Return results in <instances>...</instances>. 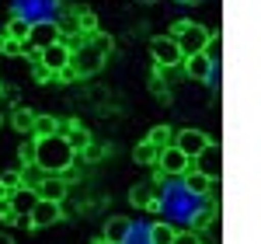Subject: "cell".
Returning a JSON list of instances; mask_svg holds the SVG:
<instances>
[{"label":"cell","mask_w":261,"mask_h":244,"mask_svg":"<svg viewBox=\"0 0 261 244\" xmlns=\"http://www.w3.org/2000/svg\"><path fill=\"white\" fill-rule=\"evenodd\" d=\"M205 209V199H195L192 192H185L181 178H164V192L157 196V213H164V224L171 227H185V224H195Z\"/></svg>","instance_id":"6da1fadb"},{"label":"cell","mask_w":261,"mask_h":244,"mask_svg":"<svg viewBox=\"0 0 261 244\" xmlns=\"http://www.w3.org/2000/svg\"><path fill=\"white\" fill-rule=\"evenodd\" d=\"M73 161H77V154H73V147L63 140L60 133L35 140V167L42 175H56L60 178L66 167H73Z\"/></svg>","instance_id":"7a4b0ae2"},{"label":"cell","mask_w":261,"mask_h":244,"mask_svg":"<svg viewBox=\"0 0 261 244\" xmlns=\"http://www.w3.org/2000/svg\"><path fill=\"white\" fill-rule=\"evenodd\" d=\"M171 39L178 42L181 56H199V53H205L213 32H209L205 25H199V21H178V25L171 28Z\"/></svg>","instance_id":"3957f363"},{"label":"cell","mask_w":261,"mask_h":244,"mask_svg":"<svg viewBox=\"0 0 261 244\" xmlns=\"http://www.w3.org/2000/svg\"><path fill=\"white\" fill-rule=\"evenodd\" d=\"M192 171H199L202 178H209V182H220L223 178V147L216 140L205 143V150H202L199 157H192Z\"/></svg>","instance_id":"277c9868"},{"label":"cell","mask_w":261,"mask_h":244,"mask_svg":"<svg viewBox=\"0 0 261 244\" xmlns=\"http://www.w3.org/2000/svg\"><path fill=\"white\" fill-rule=\"evenodd\" d=\"M70 66H73V74H77V77H91V74H98L101 66H105V56H101L91 42H84L81 49H73Z\"/></svg>","instance_id":"5b68a950"},{"label":"cell","mask_w":261,"mask_h":244,"mask_svg":"<svg viewBox=\"0 0 261 244\" xmlns=\"http://www.w3.org/2000/svg\"><path fill=\"white\" fill-rule=\"evenodd\" d=\"M157 171H161V178H181L185 171H192V161L171 143V147H164L161 157H157Z\"/></svg>","instance_id":"8992f818"},{"label":"cell","mask_w":261,"mask_h":244,"mask_svg":"<svg viewBox=\"0 0 261 244\" xmlns=\"http://www.w3.org/2000/svg\"><path fill=\"white\" fill-rule=\"evenodd\" d=\"M56 0H14V14L24 18L28 25H35V21H53L56 14Z\"/></svg>","instance_id":"52a82bcc"},{"label":"cell","mask_w":261,"mask_h":244,"mask_svg":"<svg viewBox=\"0 0 261 244\" xmlns=\"http://www.w3.org/2000/svg\"><path fill=\"white\" fill-rule=\"evenodd\" d=\"M53 42H60V25H56V21H35L32 32H28V39H24V49L42 53V49H49Z\"/></svg>","instance_id":"ba28073f"},{"label":"cell","mask_w":261,"mask_h":244,"mask_svg":"<svg viewBox=\"0 0 261 244\" xmlns=\"http://www.w3.org/2000/svg\"><path fill=\"white\" fill-rule=\"evenodd\" d=\"M150 53H153V60H157V66H181L185 63V56H181L178 42L171 39V35H157V39L150 42Z\"/></svg>","instance_id":"9c48e42d"},{"label":"cell","mask_w":261,"mask_h":244,"mask_svg":"<svg viewBox=\"0 0 261 244\" xmlns=\"http://www.w3.org/2000/svg\"><path fill=\"white\" fill-rule=\"evenodd\" d=\"M70 56H73V49L60 39V42H53L49 49H42V53H39V63L49 70V74H53V77H56V74H63V70L70 66Z\"/></svg>","instance_id":"30bf717a"},{"label":"cell","mask_w":261,"mask_h":244,"mask_svg":"<svg viewBox=\"0 0 261 244\" xmlns=\"http://www.w3.org/2000/svg\"><path fill=\"white\" fill-rule=\"evenodd\" d=\"M60 220H63V209H60V203L39 199V203H35V209L28 213V230H45V227L60 224Z\"/></svg>","instance_id":"8fae6325"},{"label":"cell","mask_w":261,"mask_h":244,"mask_svg":"<svg viewBox=\"0 0 261 244\" xmlns=\"http://www.w3.org/2000/svg\"><path fill=\"white\" fill-rule=\"evenodd\" d=\"M185 74H188V81L195 84H205V81H216V74H220V66H213V60L205 56V53H199V56H185Z\"/></svg>","instance_id":"7c38bea8"},{"label":"cell","mask_w":261,"mask_h":244,"mask_svg":"<svg viewBox=\"0 0 261 244\" xmlns=\"http://www.w3.org/2000/svg\"><path fill=\"white\" fill-rule=\"evenodd\" d=\"M205 143H209V136H205L202 129H181V133H174V147H178L188 161L199 157L202 150H205Z\"/></svg>","instance_id":"4fadbf2b"},{"label":"cell","mask_w":261,"mask_h":244,"mask_svg":"<svg viewBox=\"0 0 261 244\" xmlns=\"http://www.w3.org/2000/svg\"><path fill=\"white\" fill-rule=\"evenodd\" d=\"M181 185H185V192H192L195 199H209V196H213V185H220V182L202 178L199 171H185V175H181Z\"/></svg>","instance_id":"5bb4252c"},{"label":"cell","mask_w":261,"mask_h":244,"mask_svg":"<svg viewBox=\"0 0 261 244\" xmlns=\"http://www.w3.org/2000/svg\"><path fill=\"white\" fill-rule=\"evenodd\" d=\"M66 188H70V185L63 182V178H56V175H45V178L39 182V188H35V192H39V199L63 203V199H66Z\"/></svg>","instance_id":"9a60e30c"},{"label":"cell","mask_w":261,"mask_h":244,"mask_svg":"<svg viewBox=\"0 0 261 244\" xmlns=\"http://www.w3.org/2000/svg\"><path fill=\"white\" fill-rule=\"evenodd\" d=\"M35 203H39V192H35V188H24V185H21V188H14V192H11L14 220H18V216H28V213L35 209Z\"/></svg>","instance_id":"2e32d148"},{"label":"cell","mask_w":261,"mask_h":244,"mask_svg":"<svg viewBox=\"0 0 261 244\" xmlns=\"http://www.w3.org/2000/svg\"><path fill=\"white\" fill-rule=\"evenodd\" d=\"M60 136H63V140H66V143H70V147H73V154H81L84 147L91 143V133L84 129L81 122H66V129H63Z\"/></svg>","instance_id":"e0dca14e"},{"label":"cell","mask_w":261,"mask_h":244,"mask_svg":"<svg viewBox=\"0 0 261 244\" xmlns=\"http://www.w3.org/2000/svg\"><path fill=\"white\" fill-rule=\"evenodd\" d=\"M129 227H133V220H129V216H112V220L105 224V241L122 244L125 237H129Z\"/></svg>","instance_id":"ac0fdd59"},{"label":"cell","mask_w":261,"mask_h":244,"mask_svg":"<svg viewBox=\"0 0 261 244\" xmlns=\"http://www.w3.org/2000/svg\"><path fill=\"white\" fill-rule=\"evenodd\" d=\"M153 199H157V188H153L150 182H140V185H133V188H129V203L140 206V209H150Z\"/></svg>","instance_id":"d6986e66"},{"label":"cell","mask_w":261,"mask_h":244,"mask_svg":"<svg viewBox=\"0 0 261 244\" xmlns=\"http://www.w3.org/2000/svg\"><path fill=\"white\" fill-rule=\"evenodd\" d=\"M35 115H39V112H32V108H24V105H18V108L11 112V126H14L18 133H24V136H32V126H35Z\"/></svg>","instance_id":"ffe728a7"},{"label":"cell","mask_w":261,"mask_h":244,"mask_svg":"<svg viewBox=\"0 0 261 244\" xmlns=\"http://www.w3.org/2000/svg\"><path fill=\"white\" fill-rule=\"evenodd\" d=\"M157 157H161V150H157L150 140H143V143H136V147H133V161L143 164V167H153V164H157Z\"/></svg>","instance_id":"44dd1931"},{"label":"cell","mask_w":261,"mask_h":244,"mask_svg":"<svg viewBox=\"0 0 261 244\" xmlns=\"http://www.w3.org/2000/svg\"><path fill=\"white\" fill-rule=\"evenodd\" d=\"M174 227L171 224H164V220H153L150 224V244H174Z\"/></svg>","instance_id":"7402d4cb"},{"label":"cell","mask_w":261,"mask_h":244,"mask_svg":"<svg viewBox=\"0 0 261 244\" xmlns=\"http://www.w3.org/2000/svg\"><path fill=\"white\" fill-rule=\"evenodd\" d=\"M28 32H32V25L24 18H18V14H11V21H7V28H4V35L11 42H24L28 39Z\"/></svg>","instance_id":"603a6c76"},{"label":"cell","mask_w":261,"mask_h":244,"mask_svg":"<svg viewBox=\"0 0 261 244\" xmlns=\"http://www.w3.org/2000/svg\"><path fill=\"white\" fill-rule=\"evenodd\" d=\"M53 133H60V122L53 119V115H35L32 136H35V140H42V136H53Z\"/></svg>","instance_id":"cb8c5ba5"},{"label":"cell","mask_w":261,"mask_h":244,"mask_svg":"<svg viewBox=\"0 0 261 244\" xmlns=\"http://www.w3.org/2000/svg\"><path fill=\"white\" fill-rule=\"evenodd\" d=\"M146 140L153 143L157 150H164V147H171V143H174V133H171V126H153Z\"/></svg>","instance_id":"d4e9b609"},{"label":"cell","mask_w":261,"mask_h":244,"mask_svg":"<svg viewBox=\"0 0 261 244\" xmlns=\"http://www.w3.org/2000/svg\"><path fill=\"white\" fill-rule=\"evenodd\" d=\"M122 244H150V224H133L129 227V237Z\"/></svg>","instance_id":"484cf974"},{"label":"cell","mask_w":261,"mask_h":244,"mask_svg":"<svg viewBox=\"0 0 261 244\" xmlns=\"http://www.w3.org/2000/svg\"><path fill=\"white\" fill-rule=\"evenodd\" d=\"M77 28H81L84 35H94V32H98V18H94V11H77Z\"/></svg>","instance_id":"4316f807"},{"label":"cell","mask_w":261,"mask_h":244,"mask_svg":"<svg viewBox=\"0 0 261 244\" xmlns=\"http://www.w3.org/2000/svg\"><path fill=\"white\" fill-rule=\"evenodd\" d=\"M18 161H21V167H32V164H35V136L18 147Z\"/></svg>","instance_id":"83f0119b"},{"label":"cell","mask_w":261,"mask_h":244,"mask_svg":"<svg viewBox=\"0 0 261 244\" xmlns=\"http://www.w3.org/2000/svg\"><path fill=\"white\" fill-rule=\"evenodd\" d=\"M81 154H84V161H87V164H98L101 157H105V143H94V140H91Z\"/></svg>","instance_id":"f1b7e54d"},{"label":"cell","mask_w":261,"mask_h":244,"mask_svg":"<svg viewBox=\"0 0 261 244\" xmlns=\"http://www.w3.org/2000/svg\"><path fill=\"white\" fill-rule=\"evenodd\" d=\"M0 220L7 224V220H14V206H11V192H4L0 188Z\"/></svg>","instance_id":"f546056e"},{"label":"cell","mask_w":261,"mask_h":244,"mask_svg":"<svg viewBox=\"0 0 261 244\" xmlns=\"http://www.w3.org/2000/svg\"><path fill=\"white\" fill-rule=\"evenodd\" d=\"M0 188H4V192H14V188H21V171H7V175L0 178Z\"/></svg>","instance_id":"4dcf8cb0"},{"label":"cell","mask_w":261,"mask_h":244,"mask_svg":"<svg viewBox=\"0 0 261 244\" xmlns=\"http://www.w3.org/2000/svg\"><path fill=\"white\" fill-rule=\"evenodd\" d=\"M174 244H202V237L195 230H178V234H174Z\"/></svg>","instance_id":"1f68e13d"},{"label":"cell","mask_w":261,"mask_h":244,"mask_svg":"<svg viewBox=\"0 0 261 244\" xmlns=\"http://www.w3.org/2000/svg\"><path fill=\"white\" fill-rule=\"evenodd\" d=\"M60 178H63L66 185H70V182H77V178H81V167H77V164H73V167H66V171H63Z\"/></svg>","instance_id":"d6a6232c"},{"label":"cell","mask_w":261,"mask_h":244,"mask_svg":"<svg viewBox=\"0 0 261 244\" xmlns=\"http://www.w3.org/2000/svg\"><path fill=\"white\" fill-rule=\"evenodd\" d=\"M35 77H39V81H49V77H53V74H49V70H45V66H42V63H35Z\"/></svg>","instance_id":"836d02e7"},{"label":"cell","mask_w":261,"mask_h":244,"mask_svg":"<svg viewBox=\"0 0 261 244\" xmlns=\"http://www.w3.org/2000/svg\"><path fill=\"white\" fill-rule=\"evenodd\" d=\"M0 244H14V237H7V234H0Z\"/></svg>","instance_id":"e575fe53"},{"label":"cell","mask_w":261,"mask_h":244,"mask_svg":"<svg viewBox=\"0 0 261 244\" xmlns=\"http://www.w3.org/2000/svg\"><path fill=\"white\" fill-rule=\"evenodd\" d=\"M4 42H7V35H4V32H0V49H4Z\"/></svg>","instance_id":"d590c367"},{"label":"cell","mask_w":261,"mask_h":244,"mask_svg":"<svg viewBox=\"0 0 261 244\" xmlns=\"http://www.w3.org/2000/svg\"><path fill=\"white\" fill-rule=\"evenodd\" d=\"M98 244H112V241H105V237H101V241H98Z\"/></svg>","instance_id":"8d00e7d4"},{"label":"cell","mask_w":261,"mask_h":244,"mask_svg":"<svg viewBox=\"0 0 261 244\" xmlns=\"http://www.w3.org/2000/svg\"><path fill=\"white\" fill-rule=\"evenodd\" d=\"M181 4H195V0H181Z\"/></svg>","instance_id":"74e56055"}]
</instances>
